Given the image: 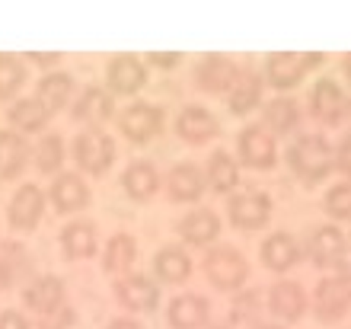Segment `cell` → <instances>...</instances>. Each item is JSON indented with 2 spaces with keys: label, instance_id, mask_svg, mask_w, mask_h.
Masks as SVG:
<instances>
[{
  "label": "cell",
  "instance_id": "obj_39",
  "mask_svg": "<svg viewBox=\"0 0 351 329\" xmlns=\"http://www.w3.org/2000/svg\"><path fill=\"white\" fill-rule=\"evenodd\" d=\"M77 320H80V313H77L74 304L67 301L64 307L51 310L48 317H38V320H36V329H74Z\"/></svg>",
  "mask_w": 351,
  "mask_h": 329
},
{
  "label": "cell",
  "instance_id": "obj_17",
  "mask_svg": "<svg viewBox=\"0 0 351 329\" xmlns=\"http://www.w3.org/2000/svg\"><path fill=\"white\" fill-rule=\"evenodd\" d=\"M265 310L271 313V320L285 323H300L310 313V294L300 282H291V278H278L271 288L265 291Z\"/></svg>",
  "mask_w": 351,
  "mask_h": 329
},
{
  "label": "cell",
  "instance_id": "obj_50",
  "mask_svg": "<svg viewBox=\"0 0 351 329\" xmlns=\"http://www.w3.org/2000/svg\"><path fill=\"white\" fill-rule=\"evenodd\" d=\"M348 243H351V230H348Z\"/></svg>",
  "mask_w": 351,
  "mask_h": 329
},
{
  "label": "cell",
  "instance_id": "obj_35",
  "mask_svg": "<svg viewBox=\"0 0 351 329\" xmlns=\"http://www.w3.org/2000/svg\"><path fill=\"white\" fill-rule=\"evenodd\" d=\"M64 157H67V147L61 131H45L36 141V147H32V166L42 176H51V179L58 173H64Z\"/></svg>",
  "mask_w": 351,
  "mask_h": 329
},
{
  "label": "cell",
  "instance_id": "obj_36",
  "mask_svg": "<svg viewBox=\"0 0 351 329\" xmlns=\"http://www.w3.org/2000/svg\"><path fill=\"white\" fill-rule=\"evenodd\" d=\"M230 317L227 320L233 323V326H256V323H262V313H265V294L259 291V288H243V291L233 294L230 301Z\"/></svg>",
  "mask_w": 351,
  "mask_h": 329
},
{
  "label": "cell",
  "instance_id": "obj_45",
  "mask_svg": "<svg viewBox=\"0 0 351 329\" xmlns=\"http://www.w3.org/2000/svg\"><path fill=\"white\" fill-rule=\"evenodd\" d=\"M339 71H342V77L351 83V52H345L342 61H339Z\"/></svg>",
  "mask_w": 351,
  "mask_h": 329
},
{
  "label": "cell",
  "instance_id": "obj_28",
  "mask_svg": "<svg viewBox=\"0 0 351 329\" xmlns=\"http://www.w3.org/2000/svg\"><path fill=\"white\" fill-rule=\"evenodd\" d=\"M204 179H208V192L214 195H227L230 198L233 192H240V176H243V166L237 160V154L223 150V147H214L208 160H204Z\"/></svg>",
  "mask_w": 351,
  "mask_h": 329
},
{
  "label": "cell",
  "instance_id": "obj_51",
  "mask_svg": "<svg viewBox=\"0 0 351 329\" xmlns=\"http://www.w3.org/2000/svg\"><path fill=\"white\" fill-rule=\"evenodd\" d=\"M0 243H3V240H0Z\"/></svg>",
  "mask_w": 351,
  "mask_h": 329
},
{
  "label": "cell",
  "instance_id": "obj_25",
  "mask_svg": "<svg viewBox=\"0 0 351 329\" xmlns=\"http://www.w3.org/2000/svg\"><path fill=\"white\" fill-rule=\"evenodd\" d=\"M121 192L138 205H147L163 192V173L157 170L154 160H144V157L128 160L125 170H121Z\"/></svg>",
  "mask_w": 351,
  "mask_h": 329
},
{
  "label": "cell",
  "instance_id": "obj_4",
  "mask_svg": "<svg viewBox=\"0 0 351 329\" xmlns=\"http://www.w3.org/2000/svg\"><path fill=\"white\" fill-rule=\"evenodd\" d=\"M71 157L77 163V173L99 179L119 160V144L106 128H80L71 141Z\"/></svg>",
  "mask_w": 351,
  "mask_h": 329
},
{
  "label": "cell",
  "instance_id": "obj_21",
  "mask_svg": "<svg viewBox=\"0 0 351 329\" xmlns=\"http://www.w3.org/2000/svg\"><path fill=\"white\" fill-rule=\"evenodd\" d=\"M23 304L26 310H32L36 317H48L51 310L67 304V282L58 272H42L36 278H29L23 284Z\"/></svg>",
  "mask_w": 351,
  "mask_h": 329
},
{
  "label": "cell",
  "instance_id": "obj_2",
  "mask_svg": "<svg viewBox=\"0 0 351 329\" xmlns=\"http://www.w3.org/2000/svg\"><path fill=\"white\" fill-rule=\"evenodd\" d=\"M250 259L243 253L240 247L233 243H217V247L204 249L202 256V275L208 278L214 291H223V294H237L246 288L250 282Z\"/></svg>",
  "mask_w": 351,
  "mask_h": 329
},
{
  "label": "cell",
  "instance_id": "obj_7",
  "mask_svg": "<svg viewBox=\"0 0 351 329\" xmlns=\"http://www.w3.org/2000/svg\"><path fill=\"white\" fill-rule=\"evenodd\" d=\"M271 214H275V201L262 189H243L227 198V220H230V227L243 230V234L265 230L271 224Z\"/></svg>",
  "mask_w": 351,
  "mask_h": 329
},
{
  "label": "cell",
  "instance_id": "obj_23",
  "mask_svg": "<svg viewBox=\"0 0 351 329\" xmlns=\"http://www.w3.org/2000/svg\"><path fill=\"white\" fill-rule=\"evenodd\" d=\"M58 249L67 262H86L99 253V227L96 220L74 218L58 230Z\"/></svg>",
  "mask_w": 351,
  "mask_h": 329
},
{
  "label": "cell",
  "instance_id": "obj_43",
  "mask_svg": "<svg viewBox=\"0 0 351 329\" xmlns=\"http://www.w3.org/2000/svg\"><path fill=\"white\" fill-rule=\"evenodd\" d=\"M0 329H32L29 317L16 307H7V310H0Z\"/></svg>",
  "mask_w": 351,
  "mask_h": 329
},
{
  "label": "cell",
  "instance_id": "obj_49",
  "mask_svg": "<svg viewBox=\"0 0 351 329\" xmlns=\"http://www.w3.org/2000/svg\"><path fill=\"white\" fill-rule=\"evenodd\" d=\"M348 122H351V100H348Z\"/></svg>",
  "mask_w": 351,
  "mask_h": 329
},
{
  "label": "cell",
  "instance_id": "obj_46",
  "mask_svg": "<svg viewBox=\"0 0 351 329\" xmlns=\"http://www.w3.org/2000/svg\"><path fill=\"white\" fill-rule=\"evenodd\" d=\"M335 275H339V278H342V282L348 284V291H351V259H348V262H345V265H342V269H339V272H335Z\"/></svg>",
  "mask_w": 351,
  "mask_h": 329
},
{
  "label": "cell",
  "instance_id": "obj_32",
  "mask_svg": "<svg viewBox=\"0 0 351 329\" xmlns=\"http://www.w3.org/2000/svg\"><path fill=\"white\" fill-rule=\"evenodd\" d=\"M32 272V253L19 240H3L0 243V291H10L23 284Z\"/></svg>",
  "mask_w": 351,
  "mask_h": 329
},
{
  "label": "cell",
  "instance_id": "obj_38",
  "mask_svg": "<svg viewBox=\"0 0 351 329\" xmlns=\"http://www.w3.org/2000/svg\"><path fill=\"white\" fill-rule=\"evenodd\" d=\"M323 211L332 224H351V179H339L326 189Z\"/></svg>",
  "mask_w": 351,
  "mask_h": 329
},
{
  "label": "cell",
  "instance_id": "obj_5",
  "mask_svg": "<svg viewBox=\"0 0 351 329\" xmlns=\"http://www.w3.org/2000/svg\"><path fill=\"white\" fill-rule=\"evenodd\" d=\"M304 259L326 275L339 272L348 262V234L332 220L310 227L304 240Z\"/></svg>",
  "mask_w": 351,
  "mask_h": 329
},
{
  "label": "cell",
  "instance_id": "obj_13",
  "mask_svg": "<svg viewBox=\"0 0 351 329\" xmlns=\"http://www.w3.org/2000/svg\"><path fill=\"white\" fill-rule=\"evenodd\" d=\"M310 310H313L316 323H323V326H332V323L345 320V317L351 313L348 284H345L335 272L323 275V278L313 284V294H310Z\"/></svg>",
  "mask_w": 351,
  "mask_h": 329
},
{
  "label": "cell",
  "instance_id": "obj_14",
  "mask_svg": "<svg viewBox=\"0 0 351 329\" xmlns=\"http://www.w3.org/2000/svg\"><path fill=\"white\" fill-rule=\"evenodd\" d=\"M176 234H179L185 249H211V247H217V240L223 234V220L208 205H195L192 211H185L182 218H179Z\"/></svg>",
  "mask_w": 351,
  "mask_h": 329
},
{
  "label": "cell",
  "instance_id": "obj_47",
  "mask_svg": "<svg viewBox=\"0 0 351 329\" xmlns=\"http://www.w3.org/2000/svg\"><path fill=\"white\" fill-rule=\"evenodd\" d=\"M252 329H287L285 323H278V320H262V323H256Z\"/></svg>",
  "mask_w": 351,
  "mask_h": 329
},
{
  "label": "cell",
  "instance_id": "obj_19",
  "mask_svg": "<svg viewBox=\"0 0 351 329\" xmlns=\"http://www.w3.org/2000/svg\"><path fill=\"white\" fill-rule=\"evenodd\" d=\"M45 208H48V192H42V185L36 183H23L16 185V192L7 201V224L13 230H19V234H29V230H36L42 224Z\"/></svg>",
  "mask_w": 351,
  "mask_h": 329
},
{
  "label": "cell",
  "instance_id": "obj_29",
  "mask_svg": "<svg viewBox=\"0 0 351 329\" xmlns=\"http://www.w3.org/2000/svg\"><path fill=\"white\" fill-rule=\"evenodd\" d=\"M192 272H195V259L182 243H163L154 253V278L160 284L179 288V284H185L192 278Z\"/></svg>",
  "mask_w": 351,
  "mask_h": 329
},
{
  "label": "cell",
  "instance_id": "obj_30",
  "mask_svg": "<svg viewBox=\"0 0 351 329\" xmlns=\"http://www.w3.org/2000/svg\"><path fill=\"white\" fill-rule=\"evenodd\" d=\"M51 119H55V112L48 109L36 93H32V96H19V100H13L7 106L10 128L19 131V135H38V131H48Z\"/></svg>",
  "mask_w": 351,
  "mask_h": 329
},
{
  "label": "cell",
  "instance_id": "obj_42",
  "mask_svg": "<svg viewBox=\"0 0 351 329\" xmlns=\"http://www.w3.org/2000/svg\"><path fill=\"white\" fill-rule=\"evenodd\" d=\"M23 58H29V65H36L38 71H58V65H61V52H29V55H23Z\"/></svg>",
  "mask_w": 351,
  "mask_h": 329
},
{
  "label": "cell",
  "instance_id": "obj_44",
  "mask_svg": "<svg viewBox=\"0 0 351 329\" xmlns=\"http://www.w3.org/2000/svg\"><path fill=\"white\" fill-rule=\"evenodd\" d=\"M106 329H147V326H144V323H141L138 317L125 313V317H112V320L106 323Z\"/></svg>",
  "mask_w": 351,
  "mask_h": 329
},
{
  "label": "cell",
  "instance_id": "obj_8",
  "mask_svg": "<svg viewBox=\"0 0 351 329\" xmlns=\"http://www.w3.org/2000/svg\"><path fill=\"white\" fill-rule=\"evenodd\" d=\"M237 160L246 170L268 173L278 166V137L268 135L259 122H246L237 131Z\"/></svg>",
  "mask_w": 351,
  "mask_h": 329
},
{
  "label": "cell",
  "instance_id": "obj_34",
  "mask_svg": "<svg viewBox=\"0 0 351 329\" xmlns=\"http://www.w3.org/2000/svg\"><path fill=\"white\" fill-rule=\"evenodd\" d=\"M36 96L58 115V112L67 109V106L74 102V96H77L74 73H71V71H61V67H58V71L42 73V80L36 83Z\"/></svg>",
  "mask_w": 351,
  "mask_h": 329
},
{
  "label": "cell",
  "instance_id": "obj_24",
  "mask_svg": "<svg viewBox=\"0 0 351 329\" xmlns=\"http://www.w3.org/2000/svg\"><path fill=\"white\" fill-rule=\"evenodd\" d=\"M259 259H262V269L275 275H287L291 269L304 262V243L291 234V230H275L262 240L259 247Z\"/></svg>",
  "mask_w": 351,
  "mask_h": 329
},
{
  "label": "cell",
  "instance_id": "obj_40",
  "mask_svg": "<svg viewBox=\"0 0 351 329\" xmlns=\"http://www.w3.org/2000/svg\"><path fill=\"white\" fill-rule=\"evenodd\" d=\"M182 52H147L144 55V65L147 67H157V71H176L182 65Z\"/></svg>",
  "mask_w": 351,
  "mask_h": 329
},
{
  "label": "cell",
  "instance_id": "obj_12",
  "mask_svg": "<svg viewBox=\"0 0 351 329\" xmlns=\"http://www.w3.org/2000/svg\"><path fill=\"white\" fill-rule=\"evenodd\" d=\"M112 297L128 313H154L160 307V282L147 272H128L112 282Z\"/></svg>",
  "mask_w": 351,
  "mask_h": 329
},
{
  "label": "cell",
  "instance_id": "obj_11",
  "mask_svg": "<svg viewBox=\"0 0 351 329\" xmlns=\"http://www.w3.org/2000/svg\"><path fill=\"white\" fill-rule=\"evenodd\" d=\"M306 112L316 125L323 128H339L345 119H348V96H345V87L335 77H319L310 90V102H306Z\"/></svg>",
  "mask_w": 351,
  "mask_h": 329
},
{
  "label": "cell",
  "instance_id": "obj_20",
  "mask_svg": "<svg viewBox=\"0 0 351 329\" xmlns=\"http://www.w3.org/2000/svg\"><path fill=\"white\" fill-rule=\"evenodd\" d=\"M208 192V179H204V170L192 160H182V163L169 166V173L163 176V195L176 205H198Z\"/></svg>",
  "mask_w": 351,
  "mask_h": 329
},
{
  "label": "cell",
  "instance_id": "obj_41",
  "mask_svg": "<svg viewBox=\"0 0 351 329\" xmlns=\"http://www.w3.org/2000/svg\"><path fill=\"white\" fill-rule=\"evenodd\" d=\"M335 173H342V179H351V131H345L342 141L335 144Z\"/></svg>",
  "mask_w": 351,
  "mask_h": 329
},
{
  "label": "cell",
  "instance_id": "obj_18",
  "mask_svg": "<svg viewBox=\"0 0 351 329\" xmlns=\"http://www.w3.org/2000/svg\"><path fill=\"white\" fill-rule=\"evenodd\" d=\"M93 201V189H90V179L77 170H64L58 173L48 185V205L55 208V214L61 218H74L80 211L86 208Z\"/></svg>",
  "mask_w": 351,
  "mask_h": 329
},
{
  "label": "cell",
  "instance_id": "obj_15",
  "mask_svg": "<svg viewBox=\"0 0 351 329\" xmlns=\"http://www.w3.org/2000/svg\"><path fill=\"white\" fill-rule=\"evenodd\" d=\"M115 102L119 100L109 93V87H102V83H86L84 90H77L74 102H71V119L80 122L84 128H106V122L119 119Z\"/></svg>",
  "mask_w": 351,
  "mask_h": 329
},
{
  "label": "cell",
  "instance_id": "obj_10",
  "mask_svg": "<svg viewBox=\"0 0 351 329\" xmlns=\"http://www.w3.org/2000/svg\"><path fill=\"white\" fill-rule=\"evenodd\" d=\"M240 71H243V65L237 58L208 52V55H202V61L195 65L192 83H195V90L204 93V96H223V100H227V93L233 90Z\"/></svg>",
  "mask_w": 351,
  "mask_h": 329
},
{
  "label": "cell",
  "instance_id": "obj_1",
  "mask_svg": "<svg viewBox=\"0 0 351 329\" xmlns=\"http://www.w3.org/2000/svg\"><path fill=\"white\" fill-rule=\"evenodd\" d=\"M285 163L304 185H319L335 173V144L326 135H300L287 144Z\"/></svg>",
  "mask_w": 351,
  "mask_h": 329
},
{
  "label": "cell",
  "instance_id": "obj_26",
  "mask_svg": "<svg viewBox=\"0 0 351 329\" xmlns=\"http://www.w3.org/2000/svg\"><path fill=\"white\" fill-rule=\"evenodd\" d=\"M259 125L275 137L291 135V131H297L304 125V106H300V100L291 96V93H278V96L262 102Z\"/></svg>",
  "mask_w": 351,
  "mask_h": 329
},
{
  "label": "cell",
  "instance_id": "obj_37",
  "mask_svg": "<svg viewBox=\"0 0 351 329\" xmlns=\"http://www.w3.org/2000/svg\"><path fill=\"white\" fill-rule=\"evenodd\" d=\"M29 83V65L19 55H7L0 52V100H19V93Z\"/></svg>",
  "mask_w": 351,
  "mask_h": 329
},
{
  "label": "cell",
  "instance_id": "obj_48",
  "mask_svg": "<svg viewBox=\"0 0 351 329\" xmlns=\"http://www.w3.org/2000/svg\"><path fill=\"white\" fill-rule=\"evenodd\" d=\"M208 329H237V326H233L230 320H223V323H211V326H208Z\"/></svg>",
  "mask_w": 351,
  "mask_h": 329
},
{
  "label": "cell",
  "instance_id": "obj_16",
  "mask_svg": "<svg viewBox=\"0 0 351 329\" xmlns=\"http://www.w3.org/2000/svg\"><path fill=\"white\" fill-rule=\"evenodd\" d=\"M173 131H176V137H179L182 144L204 147V144H211L214 137L221 135V119H217L208 106H202V102H185L182 109L176 112Z\"/></svg>",
  "mask_w": 351,
  "mask_h": 329
},
{
  "label": "cell",
  "instance_id": "obj_31",
  "mask_svg": "<svg viewBox=\"0 0 351 329\" xmlns=\"http://www.w3.org/2000/svg\"><path fill=\"white\" fill-rule=\"evenodd\" d=\"M134 262H138V240L128 230H119L106 240L102 247V272L112 275V278H121V275L134 272Z\"/></svg>",
  "mask_w": 351,
  "mask_h": 329
},
{
  "label": "cell",
  "instance_id": "obj_27",
  "mask_svg": "<svg viewBox=\"0 0 351 329\" xmlns=\"http://www.w3.org/2000/svg\"><path fill=\"white\" fill-rule=\"evenodd\" d=\"M163 320L169 329H208L211 326V301L204 294L182 291L167 304Z\"/></svg>",
  "mask_w": 351,
  "mask_h": 329
},
{
  "label": "cell",
  "instance_id": "obj_3",
  "mask_svg": "<svg viewBox=\"0 0 351 329\" xmlns=\"http://www.w3.org/2000/svg\"><path fill=\"white\" fill-rule=\"evenodd\" d=\"M326 65L323 52H271L262 61L265 83L278 93H291L316 71Z\"/></svg>",
  "mask_w": 351,
  "mask_h": 329
},
{
  "label": "cell",
  "instance_id": "obj_9",
  "mask_svg": "<svg viewBox=\"0 0 351 329\" xmlns=\"http://www.w3.org/2000/svg\"><path fill=\"white\" fill-rule=\"evenodd\" d=\"M150 67L144 65V55L134 52H119L106 61V87L115 100H134L144 87H147Z\"/></svg>",
  "mask_w": 351,
  "mask_h": 329
},
{
  "label": "cell",
  "instance_id": "obj_6",
  "mask_svg": "<svg viewBox=\"0 0 351 329\" xmlns=\"http://www.w3.org/2000/svg\"><path fill=\"white\" fill-rule=\"evenodd\" d=\"M163 128H167V112L157 102L131 100L119 112V131L128 144H138V147L150 144V141H157L163 135Z\"/></svg>",
  "mask_w": 351,
  "mask_h": 329
},
{
  "label": "cell",
  "instance_id": "obj_22",
  "mask_svg": "<svg viewBox=\"0 0 351 329\" xmlns=\"http://www.w3.org/2000/svg\"><path fill=\"white\" fill-rule=\"evenodd\" d=\"M265 73H262L259 65H243L240 77L233 83V90L227 93V109L230 115L243 119V115H252V112L262 109L265 102Z\"/></svg>",
  "mask_w": 351,
  "mask_h": 329
},
{
  "label": "cell",
  "instance_id": "obj_33",
  "mask_svg": "<svg viewBox=\"0 0 351 329\" xmlns=\"http://www.w3.org/2000/svg\"><path fill=\"white\" fill-rule=\"evenodd\" d=\"M32 163V144L26 135L13 128H0V179H16Z\"/></svg>",
  "mask_w": 351,
  "mask_h": 329
}]
</instances>
